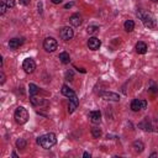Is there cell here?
Listing matches in <instances>:
<instances>
[{
    "instance_id": "3957f363",
    "label": "cell",
    "mask_w": 158,
    "mask_h": 158,
    "mask_svg": "<svg viewBox=\"0 0 158 158\" xmlns=\"http://www.w3.org/2000/svg\"><path fill=\"white\" fill-rule=\"evenodd\" d=\"M37 143L44 148V149H48L51 147H53L56 143H57V137L53 132H49V133H46V135H42L37 138Z\"/></svg>"
},
{
    "instance_id": "7c38bea8",
    "label": "cell",
    "mask_w": 158,
    "mask_h": 158,
    "mask_svg": "<svg viewBox=\"0 0 158 158\" xmlns=\"http://www.w3.org/2000/svg\"><path fill=\"white\" fill-rule=\"evenodd\" d=\"M22 43H23V38H11L9 41V47L10 49H17Z\"/></svg>"
},
{
    "instance_id": "cb8c5ba5",
    "label": "cell",
    "mask_w": 158,
    "mask_h": 158,
    "mask_svg": "<svg viewBox=\"0 0 158 158\" xmlns=\"http://www.w3.org/2000/svg\"><path fill=\"white\" fill-rule=\"evenodd\" d=\"M5 2H6L7 9H12L15 6V0H5Z\"/></svg>"
},
{
    "instance_id": "d4e9b609",
    "label": "cell",
    "mask_w": 158,
    "mask_h": 158,
    "mask_svg": "<svg viewBox=\"0 0 158 158\" xmlns=\"http://www.w3.org/2000/svg\"><path fill=\"white\" fill-rule=\"evenodd\" d=\"M65 78H67V80H73V72L70 70V72H67L65 73Z\"/></svg>"
},
{
    "instance_id": "6da1fadb",
    "label": "cell",
    "mask_w": 158,
    "mask_h": 158,
    "mask_svg": "<svg viewBox=\"0 0 158 158\" xmlns=\"http://www.w3.org/2000/svg\"><path fill=\"white\" fill-rule=\"evenodd\" d=\"M60 91H62V94L64 95V96H67V98H69V105H68V112L69 114H72V112H74V110L78 107V105H79V100H78V96H77V94L68 86V85H62V89H60Z\"/></svg>"
},
{
    "instance_id": "9c48e42d",
    "label": "cell",
    "mask_w": 158,
    "mask_h": 158,
    "mask_svg": "<svg viewBox=\"0 0 158 158\" xmlns=\"http://www.w3.org/2000/svg\"><path fill=\"white\" fill-rule=\"evenodd\" d=\"M100 96L105 100H110V101H118L120 100V95L116 93H111V91H101Z\"/></svg>"
},
{
    "instance_id": "8992f818",
    "label": "cell",
    "mask_w": 158,
    "mask_h": 158,
    "mask_svg": "<svg viewBox=\"0 0 158 158\" xmlns=\"http://www.w3.org/2000/svg\"><path fill=\"white\" fill-rule=\"evenodd\" d=\"M73 36H74V31H73V28L69 27V26H64V27H62L60 31H59V37H60L63 41H69V40L73 38Z\"/></svg>"
},
{
    "instance_id": "4fadbf2b",
    "label": "cell",
    "mask_w": 158,
    "mask_h": 158,
    "mask_svg": "<svg viewBox=\"0 0 158 158\" xmlns=\"http://www.w3.org/2000/svg\"><path fill=\"white\" fill-rule=\"evenodd\" d=\"M69 22H70V25H72V26L78 27V26H80V25H81L83 20H81V17H80L78 14H74V15H72V16L69 17Z\"/></svg>"
},
{
    "instance_id": "4dcf8cb0",
    "label": "cell",
    "mask_w": 158,
    "mask_h": 158,
    "mask_svg": "<svg viewBox=\"0 0 158 158\" xmlns=\"http://www.w3.org/2000/svg\"><path fill=\"white\" fill-rule=\"evenodd\" d=\"M83 157H85V158H90V153H88V152H84V154H83Z\"/></svg>"
},
{
    "instance_id": "ffe728a7",
    "label": "cell",
    "mask_w": 158,
    "mask_h": 158,
    "mask_svg": "<svg viewBox=\"0 0 158 158\" xmlns=\"http://www.w3.org/2000/svg\"><path fill=\"white\" fill-rule=\"evenodd\" d=\"M101 130L99 128V127H93L91 128V136L94 137V138H100L101 137Z\"/></svg>"
},
{
    "instance_id": "9a60e30c",
    "label": "cell",
    "mask_w": 158,
    "mask_h": 158,
    "mask_svg": "<svg viewBox=\"0 0 158 158\" xmlns=\"http://www.w3.org/2000/svg\"><path fill=\"white\" fill-rule=\"evenodd\" d=\"M136 52H137L138 54H144V53L147 52V44H146L144 42H142V41L137 42V43H136Z\"/></svg>"
},
{
    "instance_id": "8fae6325",
    "label": "cell",
    "mask_w": 158,
    "mask_h": 158,
    "mask_svg": "<svg viewBox=\"0 0 158 158\" xmlns=\"http://www.w3.org/2000/svg\"><path fill=\"white\" fill-rule=\"evenodd\" d=\"M89 118L93 123H99L101 121V112L99 110H94L89 112Z\"/></svg>"
},
{
    "instance_id": "277c9868",
    "label": "cell",
    "mask_w": 158,
    "mask_h": 158,
    "mask_svg": "<svg viewBox=\"0 0 158 158\" xmlns=\"http://www.w3.org/2000/svg\"><path fill=\"white\" fill-rule=\"evenodd\" d=\"M14 117H15V121H16L19 125H23V123H26L27 120H28V112H27V110H26L23 106H19V107H16V110H15Z\"/></svg>"
},
{
    "instance_id": "7a4b0ae2",
    "label": "cell",
    "mask_w": 158,
    "mask_h": 158,
    "mask_svg": "<svg viewBox=\"0 0 158 158\" xmlns=\"http://www.w3.org/2000/svg\"><path fill=\"white\" fill-rule=\"evenodd\" d=\"M137 16L141 19L142 23L146 27H148V28H156L157 22H156V19H154V16L152 14H149L148 11H146L143 9H138L137 10Z\"/></svg>"
},
{
    "instance_id": "52a82bcc",
    "label": "cell",
    "mask_w": 158,
    "mask_h": 158,
    "mask_svg": "<svg viewBox=\"0 0 158 158\" xmlns=\"http://www.w3.org/2000/svg\"><path fill=\"white\" fill-rule=\"evenodd\" d=\"M22 68H23V70H25L27 74H31V73H33L35 69H36V63H35V60H33L32 58H26V59L23 60V63H22Z\"/></svg>"
},
{
    "instance_id": "2e32d148",
    "label": "cell",
    "mask_w": 158,
    "mask_h": 158,
    "mask_svg": "<svg viewBox=\"0 0 158 158\" xmlns=\"http://www.w3.org/2000/svg\"><path fill=\"white\" fill-rule=\"evenodd\" d=\"M58 58H59V60H60L63 64H68V63L70 62V56H69V53H67V52H60L59 56H58Z\"/></svg>"
},
{
    "instance_id": "44dd1931",
    "label": "cell",
    "mask_w": 158,
    "mask_h": 158,
    "mask_svg": "<svg viewBox=\"0 0 158 158\" xmlns=\"http://www.w3.org/2000/svg\"><path fill=\"white\" fill-rule=\"evenodd\" d=\"M26 141L23 139V138H19L17 141H16V147L17 148H21V149H23V148H26Z\"/></svg>"
},
{
    "instance_id": "5b68a950",
    "label": "cell",
    "mask_w": 158,
    "mask_h": 158,
    "mask_svg": "<svg viewBox=\"0 0 158 158\" xmlns=\"http://www.w3.org/2000/svg\"><path fill=\"white\" fill-rule=\"evenodd\" d=\"M58 47L57 40H54L53 37H46L43 41V48L46 52H54Z\"/></svg>"
},
{
    "instance_id": "e0dca14e",
    "label": "cell",
    "mask_w": 158,
    "mask_h": 158,
    "mask_svg": "<svg viewBox=\"0 0 158 158\" xmlns=\"http://www.w3.org/2000/svg\"><path fill=\"white\" fill-rule=\"evenodd\" d=\"M123 27H125V31L127 32H132L135 30V22L132 20H126L125 23H123Z\"/></svg>"
},
{
    "instance_id": "7402d4cb",
    "label": "cell",
    "mask_w": 158,
    "mask_h": 158,
    "mask_svg": "<svg viewBox=\"0 0 158 158\" xmlns=\"http://www.w3.org/2000/svg\"><path fill=\"white\" fill-rule=\"evenodd\" d=\"M86 31H88L89 33H96V32L99 31V26H95V25H89V26L86 27Z\"/></svg>"
},
{
    "instance_id": "f546056e",
    "label": "cell",
    "mask_w": 158,
    "mask_h": 158,
    "mask_svg": "<svg viewBox=\"0 0 158 158\" xmlns=\"http://www.w3.org/2000/svg\"><path fill=\"white\" fill-rule=\"evenodd\" d=\"M51 1H52L53 4H56V5H58V4H60L63 0H51Z\"/></svg>"
},
{
    "instance_id": "484cf974",
    "label": "cell",
    "mask_w": 158,
    "mask_h": 158,
    "mask_svg": "<svg viewBox=\"0 0 158 158\" xmlns=\"http://www.w3.org/2000/svg\"><path fill=\"white\" fill-rule=\"evenodd\" d=\"M148 91H149V93H152V94H154V93H157V91H158V86H151V88L148 89Z\"/></svg>"
},
{
    "instance_id": "f1b7e54d",
    "label": "cell",
    "mask_w": 158,
    "mask_h": 158,
    "mask_svg": "<svg viewBox=\"0 0 158 158\" xmlns=\"http://www.w3.org/2000/svg\"><path fill=\"white\" fill-rule=\"evenodd\" d=\"M74 5V2H69V4H65L64 5V9H69V7H72Z\"/></svg>"
},
{
    "instance_id": "ba28073f",
    "label": "cell",
    "mask_w": 158,
    "mask_h": 158,
    "mask_svg": "<svg viewBox=\"0 0 158 158\" xmlns=\"http://www.w3.org/2000/svg\"><path fill=\"white\" fill-rule=\"evenodd\" d=\"M147 107V101L146 100H139V99H133L131 102V109L132 111H139L144 110Z\"/></svg>"
},
{
    "instance_id": "5bb4252c",
    "label": "cell",
    "mask_w": 158,
    "mask_h": 158,
    "mask_svg": "<svg viewBox=\"0 0 158 158\" xmlns=\"http://www.w3.org/2000/svg\"><path fill=\"white\" fill-rule=\"evenodd\" d=\"M30 100H31V104H32V105H35V106L48 105V102H47L44 99H42V98H37V96H35V95H32V96L30 98Z\"/></svg>"
},
{
    "instance_id": "30bf717a",
    "label": "cell",
    "mask_w": 158,
    "mask_h": 158,
    "mask_svg": "<svg viewBox=\"0 0 158 158\" xmlns=\"http://www.w3.org/2000/svg\"><path fill=\"white\" fill-rule=\"evenodd\" d=\"M100 46H101V41H100L99 38H96V37H90V38L88 40V47H89V49L96 51V49L100 48Z\"/></svg>"
},
{
    "instance_id": "ac0fdd59",
    "label": "cell",
    "mask_w": 158,
    "mask_h": 158,
    "mask_svg": "<svg viewBox=\"0 0 158 158\" xmlns=\"http://www.w3.org/2000/svg\"><path fill=\"white\" fill-rule=\"evenodd\" d=\"M133 148H135V151H136L137 153H141V152H143V149H144V144H143L141 141H135V142H133Z\"/></svg>"
},
{
    "instance_id": "1f68e13d",
    "label": "cell",
    "mask_w": 158,
    "mask_h": 158,
    "mask_svg": "<svg viewBox=\"0 0 158 158\" xmlns=\"http://www.w3.org/2000/svg\"><path fill=\"white\" fill-rule=\"evenodd\" d=\"M153 1H154V0H153Z\"/></svg>"
},
{
    "instance_id": "83f0119b",
    "label": "cell",
    "mask_w": 158,
    "mask_h": 158,
    "mask_svg": "<svg viewBox=\"0 0 158 158\" xmlns=\"http://www.w3.org/2000/svg\"><path fill=\"white\" fill-rule=\"evenodd\" d=\"M20 4L27 6V5H30V0H20Z\"/></svg>"
},
{
    "instance_id": "d6986e66",
    "label": "cell",
    "mask_w": 158,
    "mask_h": 158,
    "mask_svg": "<svg viewBox=\"0 0 158 158\" xmlns=\"http://www.w3.org/2000/svg\"><path fill=\"white\" fill-rule=\"evenodd\" d=\"M38 86L36 85V84H33V83H31L30 85H28V93H30V96H32V95H36L37 93H38Z\"/></svg>"
},
{
    "instance_id": "603a6c76",
    "label": "cell",
    "mask_w": 158,
    "mask_h": 158,
    "mask_svg": "<svg viewBox=\"0 0 158 158\" xmlns=\"http://www.w3.org/2000/svg\"><path fill=\"white\" fill-rule=\"evenodd\" d=\"M6 10H7L6 2H5V0H1V4H0V14L4 15V14L6 12Z\"/></svg>"
},
{
    "instance_id": "4316f807",
    "label": "cell",
    "mask_w": 158,
    "mask_h": 158,
    "mask_svg": "<svg viewBox=\"0 0 158 158\" xmlns=\"http://www.w3.org/2000/svg\"><path fill=\"white\" fill-rule=\"evenodd\" d=\"M5 83V74H4V72H1L0 73V84H4Z\"/></svg>"
}]
</instances>
